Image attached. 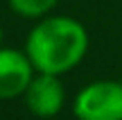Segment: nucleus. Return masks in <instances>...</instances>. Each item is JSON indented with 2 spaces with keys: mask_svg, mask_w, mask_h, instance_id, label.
I'll list each match as a JSON object with an SVG mask.
<instances>
[{
  "mask_svg": "<svg viewBox=\"0 0 122 120\" xmlns=\"http://www.w3.org/2000/svg\"><path fill=\"white\" fill-rule=\"evenodd\" d=\"M88 50V32L72 16H45L30 30L25 52L36 73L63 75L81 63Z\"/></svg>",
  "mask_w": 122,
  "mask_h": 120,
  "instance_id": "nucleus-1",
  "label": "nucleus"
},
{
  "mask_svg": "<svg viewBox=\"0 0 122 120\" xmlns=\"http://www.w3.org/2000/svg\"><path fill=\"white\" fill-rule=\"evenodd\" d=\"M77 120H122V82L100 79L86 84L72 102Z\"/></svg>",
  "mask_w": 122,
  "mask_h": 120,
  "instance_id": "nucleus-2",
  "label": "nucleus"
},
{
  "mask_svg": "<svg viewBox=\"0 0 122 120\" xmlns=\"http://www.w3.org/2000/svg\"><path fill=\"white\" fill-rule=\"evenodd\" d=\"M25 107L30 109L32 116L36 118H54L63 109L66 102V89L59 75L50 73H36L34 79L30 82L25 95Z\"/></svg>",
  "mask_w": 122,
  "mask_h": 120,
  "instance_id": "nucleus-3",
  "label": "nucleus"
},
{
  "mask_svg": "<svg viewBox=\"0 0 122 120\" xmlns=\"http://www.w3.org/2000/svg\"><path fill=\"white\" fill-rule=\"evenodd\" d=\"M36 70L25 50L0 48V100H14L25 95Z\"/></svg>",
  "mask_w": 122,
  "mask_h": 120,
  "instance_id": "nucleus-4",
  "label": "nucleus"
},
{
  "mask_svg": "<svg viewBox=\"0 0 122 120\" xmlns=\"http://www.w3.org/2000/svg\"><path fill=\"white\" fill-rule=\"evenodd\" d=\"M57 2L59 0H9V7L23 18H43L57 7Z\"/></svg>",
  "mask_w": 122,
  "mask_h": 120,
  "instance_id": "nucleus-5",
  "label": "nucleus"
},
{
  "mask_svg": "<svg viewBox=\"0 0 122 120\" xmlns=\"http://www.w3.org/2000/svg\"><path fill=\"white\" fill-rule=\"evenodd\" d=\"M0 43H2V27H0Z\"/></svg>",
  "mask_w": 122,
  "mask_h": 120,
  "instance_id": "nucleus-6",
  "label": "nucleus"
}]
</instances>
